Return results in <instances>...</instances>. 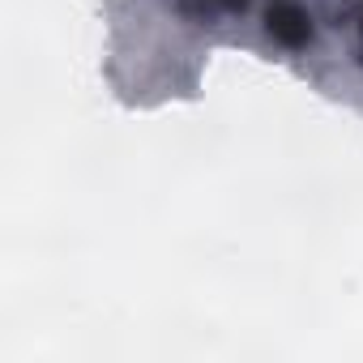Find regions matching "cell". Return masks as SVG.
<instances>
[{
    "mask_svg": "<svg viewBox=\"0 0 363 363\" xmlns=\"http://www.w3.org/2000/svg\"><path fill=\"white\" fill-rule=\"evenodd\" d=\"M214 5H223V9H244L248 0H214Z\"/></svg>",
    "mask_w": 363,
    "mask_h": 363,
    "instance_id": "cell-2",
    "label": "cell"
},
{
    "mask_svg": "<svg viewBox=\"0 0 363 363\" xmlns=\"http://www.w3.org/2000/svg\"><path fill=\"white\" fill-rule=\"evenodd\" d=\"M359 35H363V9H359Z\"/></svg>",
    "mask_w": 363,
    "mask_h": 363,
    "instance_id": "cell-3",
    "label": "cell"
},
{
    "mask_svg": "<svg viewBox=\"0 0 363 363\" xmlns=\"http://www.w3.org/2000/svg\"><path fill=\"white\" fill-rule=\"evenodd\" d=\"M265 30L282 48H303L312 39V18L303 9H295V5H278V9L265 13Z\"/></svg>",
    "mask_w": 363,
    "mask_h": 363,
    "instance_id": "cell-1",
    "label": "cell"
}]
</instances>
